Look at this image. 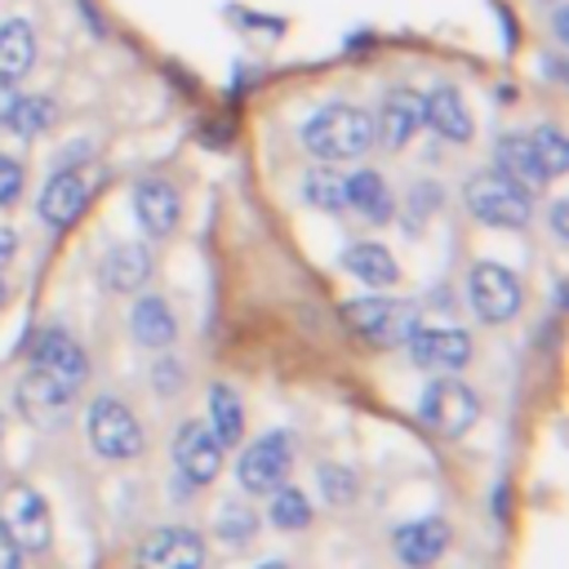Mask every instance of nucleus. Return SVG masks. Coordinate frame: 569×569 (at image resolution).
<instances>
[{"instance_id":"33","label":"nucleus","mask_w":569,"mask_h":569,"mask_svg":"<svg viewBox=\"0 0 569 569\" xmlns=\"http://www.w3.org/2000/svg\"><path fill=\"white\" fill-rule=\"evenodd\" d=\"M0 569H22V547L0 529Z\"/></svg>"},{"instance_id":"19","label":"nucleus","mask_w":569,"mask_h":569,"mask_svg":"<svg viewBox=\"0 0 569 569\" xmlns=\"http://www.w3.org/2000/svg\"><path fill=\"white\" fill-rule=\"evenodd\" d=\"M498 173H507V178L520 182L525 191H529V187H542V182H547V169H542V160H538V151H533V138H525V133L498 138Z\"/></svg>"},{"instance_id":"37","label":"nucleus","mask_w":569,"mask_h":569,"mask_svg":"<svg viewBox=\"0 0 569 569\" xmlns=\"http://www.w3.org/2000/svg\"><path fill=\"white\" fill-rule=\"evenodd\" d=\"M258 569H289V565H280V560H267V565H258Z\"/></svg>"},{"instance_id":"5","label":"nucleus","mask_w":569,"mask_h":569,"mask_svg":"<svg viewBox=\"0 0 569 569\" xmlns=\"http://www.w3.org/2000/svg\"><path fill=\"white\" fill-rule=\"evenodd\" d=\"M467 298H471L476 316L489 320V325H507L520 311V302H525L516 271L502 267V262H476L471 280H467Z\"/></svg>"},{"instance_id":"27","label":"nucleus","mask_w":569,"mask_h":569,"mask_svg":"<svg viewBox=\"0 0 569 569\" xmlns=\"http://www.w3.org/2000/svg\"><path fill=\"white\" fill-rule=\"evenodd\" d=\"M302 196H307L316 209L338 213V209H347V178L333 173V169H311L307 182H302Z\"/></svg>"},{"instance_id":"35","label":"nucleus","mask_w":569,"mask_h":569,"mask_svg":"<svg viewBox=\"0 0 569 569\" xmlns=\"http://www.w3.org/2000/svg\"><path fill=\"white\" fill-rule=\"evenodd\" d=\"M13 80H0V124H4V116H9V107H13Z\"/></svg>"},{"instance_id":"24","label":"nucleus","mask_w":569,"mask_h":569,"mask_svg":"<svg viewBox=\"0 0 569 569\" xmlns=\"http://www.w3.org/2000/svg\"><path fill=\"white\" fill-rule=\"evenodd\" d=\"M342 267L351 271V276H360L365 284H396L400 280V267H396V258L382 249V244H373V240H365V244H351L347 253H342Z\"/></svg>"},{"instance_id":"26","label":"nucleus","mask_w":569,"mask_h":569,"mask_svg":"<svg viewBox=\"0 0 569 569\" xmlns=\"http://www.w3.org/2000/svg\"><path fill=\"white\" fill-rule=\"evenodd\" d=\"M53 116H58V107H53L49 98H13L4 124H9L13 133H22V138H36V133H44V129L53 124Z\"/></svg>"},{"instance_id":"12","label":"nucleus","mask_w":569,"mask_h":569,"mask_svg":"<svg viewBox=\"0 0 569 569\" xmlns=\"http://www.w3.org/2000/svg\"><path fill=\"white\" fill-rule=\"evenodd\" d=\"M31 365L36 369H44L49 378H58L62 387H80L84 382V373H89V360H84V351H80V342L76 338H67L62 329H44L40 338H36V351H31Z\"/></svg>"},{"instance_id":"4","label":"nucleus","mask_w":569,"mask_h":569,"mask_svg":"<svg viewBox=\"0 0 569 569\" xmlns=\"http://www.w3.org/2000/svg\"><path fill=\"white\" fill-rule=\"evenodd\" d=\"M84 431H89V445L102 453V458H138L142 453V427L133 418V409L116 396H98L84 413Z\"/></svg>"},{"instance_id":"31","label":"nucleus","mask_w":569,"mask_h":569,"mask_svg":"<svg viewBox=\"0 0 569 569\" xmlns=\"http://www.w3.org/2000/svg\"><path fill=\"white\" fill-rule=\"evenodd\" d=\"M320 485H325V493L333 502H351V493H356V476L347 467H333V462L320 467Z\"/></svg>"},{"instance_id":"2","label":"nucleus","mask_w":569,"mask_h":569,"mask_svg":"<svg viewBox=\"0 0 569 569\" xmlns=\"http://www.w3.org/2000/svg\"><path fill=\"white\" fill-rule=\"evenodd\" d=\"M467 209L485 222V227H525L533 218V200L520 182H511L507 173L489 169V173H476L467 182Z\"/></svg>"},{"instance_id":"28","label":"nucleus","mask_w":569,"mask_h":569,"mask_svg":"<svg viewBox=\"0 0 569 569\" xmlns=\"http://www.w3.org/2000/svg\"><path fill=\"white\" fill-rule=\"evenodd\" d=\"M276 498H271V525H280V529H307L311 525V502H307V493L302 489H271Z\"/></svg>"},{"instance_id":"25","label":"nucleus","mask_w":569,"mask_h":569,"mask_svg":"<svg viewBox=\"0 0 569 569\" xmlns=\"http://www.w3.org/2000/svg\"><path fill=\"white\" fill-rule=\"evenodd\" d=\"M209 431L218 436V445H236L240 431H244V409H240V396L231 387H209Z\"/></svg>"},{"instance_id":"36","label":"nucleus","mask_w":569,"mask_h":569,"mask_svg":"<svg viewBox=\"0 0 569 569\" xmlns=\"http://www.w3.org/2000/svg\"><path fill=\"white\" fill-rule=\"evenodd\" d=\"M565 213H569V209H565V200H560V204H551V227H556V236H565Z\"/></svg>"},{"instance_id":"8","label":"nucleus","mask_w":569,"mask_h":569,"mask_svg":"<svg viewBox=\"0 0 569 569\" xmlns=\"http://www.w3.org/2000/svg\"><path fill=\"white\" fill-rule=\"evenodd\" d=\"M289 462H293L289 436H284V431H267V436H258V440L240 453V462H236V480H240L244 493H271V489L284 485Z\"/></svg>"},{"instance_id":"3","label":"nucleus","mask_w":569,"mask_h":569,"mask_svg":"<svg viewBox=\"0 0 569 569\" xmlns=\"http://www.w3.org/2000/svg\"><path fill=\"white\" fill-rule=\"evenodd\" d=\"M342 320L373 347H396L409 342V333L418 329V307L400 302V298H356L342 307Z\"/></svg>"},{"instance_id":"23","label":"nucleus","mask_w":569,"mask_h":569,"mask_svg":"<svg viewBox=\"0 0 569 569\" xmlns=\"http://www.w3.org/2000/svg\"><path fill=\"white\" fill-rule=\"evenodd\" d=\"M347 204L351 209H360L369 222H387L391 218V191H387V182H382V173H373V169H360V173H351L347 178Z\"/></svg>"},{"instance_id":"16","label":"nucleus","mask_w":569,"mask_h":569,"mask_svg":"<svg viewBox=\"0 0 569 569\" xmlns=\"http://www.w3.org/2000/svg\"><path fill=\"white\" fill-rule=\"evenodd\" d=\"M418 124H422V98L413 89H391L382 98V111L373 116V138H382L396 151V147H405L413 138Z\"/></svg>"},{"instance_id":"30","label":"nucleus","mask_w":569,"mask_h":569,"mask_svg":"<svg viewBox=\"0 0 569 569\" xmlns=\"http://www.w3.org/2000/svg\"><path fill=\"white\" fill-rule=\"evenodd\" d=\"M218 533H227V542H244V538H253V533H258V516H253V507H244L240 498L227 502V507L218 511Z\"/></svg>"},{"instance_id":"9","label":"nucleus","mask_w":569,"mask_h":569,"mask_svg":"<svg viewBox=\"0 0 569 569\" xmlns=\"http://www.w3.org/2000/svg\"><path fill=\"white\" fill-rule=\"evenodd\" d=\"M173 467L187 485H209L222 467V445L209 431V422H182L173 436Z\"/></svg>"},{"instance_id":"18","label":"nucleus","mask_w":569,"mask_h":569,"mask_svg":"<svg viewBox=\"0 0 569 569\" xmlns=\"http://www.w3.org/2000/svg\"><path fill=\"white\" fill-rule=\"evenodd\" d=\"M422 120H427L440 138H449V142H467V138H471L467 102H462L458 89H449V84H440V89H431V93L422 98Z\"/></svg>"},{"instance_id":"6","label":"nucleus","mask_w":569,"mask_h":569,"mask_svg":"<svg viewBox=\"0 0 569 569\" xmlns=\"http://www.w3.org/2000/svg\"><path fill=\"white\" fill-rule=\"evenodd\" d=\"M418 413H422V422L436 427L440 436H462V431L476 427L480 400H476V391H471L467 382H458V378H436V382L422 391Z\"/></svg>"},{"instance_id":"15","label":"nucleus","mask_w":569,"mask_h":569,"mask_svg":"<svg viewBox=\"0 0 569 569\" xmlns=\"http://www.w3.org/2000/svg\"><path fill=\"white\" fill-rule=\"evenodd\" d=\"M89 204V187L76 169H58L40 191V218L49 227H71Z\"/></svg>"},{"instance_id":"11","label":"nucleus","mask_w":569,"mask_h":569,"mask_svg":"<svg viewBox=\"0 0 569 569\" xmlns=\"http://www.w3.org/2000/svg\"><path fill=\"white\" fill-rule=\"evenodd\" d=\"M409 356H413V365L418 369H440V373H449V369H462L467 360H471V338L462 333V329H413L409 333Z\"/></svg>"},{"instance_id":"38","label":"nucleus","mask_w":569,"mask_h":569,"mask_svg":"<svg viewBox=\"0 0 569 569\" xmlns=\"http://www.w3.org/2000/svg\"><path fill=\"white\" fill-rule=\"evenodd\" d=\"M0 307H4V280H0Z\"/></svg>"},{"instance_id":"34","label":"nucleus","mask_w":569,"mask_h":569,"mask_svg":"<svg viewBox=\"0 0 569 569\" xmlns=\"http://www.w3.org/2000/svg\"><path fill=\"white\" fill-rule=\"evenodd\" d=\"M13 249H18V236H13L9 227H0V267L13 258Z\"/></svg>"},{"instance_id":"20","label":"nucleus","mask_w":569,"mask_h":569,"mask_svg":"<svg viewBox=\"0 0 569 569\" xmlns=\"http://www.w3.org/2000/svg\"><path fill=\"white\" fill-rule=\"evenodd\" d=\"M147 276H151V253H147L142 244H116V249L102 258V280H107V289H116V293L142 289Z\"/></svg>"},{"instance_id":"22","label":"nucleus","mask_w":569,"mask_h":569,"mask_svg":"<svg viewBox=\"0 0 569 569\" xmlns=\"http://www.w3.org/2000/svg\"><path fill=\"white\" fill-rule=\"evenodd\" d=\"M173 333H178V325H173V311H169L164 298L147 293V298L133 302V338L142 347H169Z\"/></svg>"},{"instance_id":"17","label":"nucleus","mask_w":569,"mask_h":569,"mask_svg":"<svg viewBox=\"0 0 569 569\" xmlns=\"http://www.w3.org/2000/svg\"><path fill=\"white\" fill-rule=\"evenodd\" d=\"M133 213H138L147 236H169L178 227V191L160 178H147L133 191Z\"/></svg>"},{"instance_id":"1","label":"nucleus","mask_w":569,"mask_h":569,"mask_svg":"<svg viewBox=\"0 0 569 569\" xmlns=\"http://www.w3.org/2000/svg\"><path fill=\"white\" fill-rule=\"evenodd\" d=\"M302 142L316 160H356L360 151L373 147V116L347 102L320 107L307 124H302Z\"/></svg>"},{"instance_id":"10","label":"nucleus","mask_w":569,"mask_h":569,"mask_svg":"<svg viewBox=\"0 0 569 569\" xmlns=\"http://www.w3.org/2000/svg\"><path fill=\"white\" fill-rule=\"evenodd\" d=\"M138 569H204V542L191 529H160L138 547Z\"/></svg>"},{"instance_id":"29","label":"nucleus","mask_w":569,"mask_h":569,"mask_svg":"<svg viewBox=\"0 0 569 569\" xmlns=\"http://www.w3.org/2000/svg\"><path fill=\"white\" fill-rule=\"evenodd\" d=\"M533 151H538L547 178H556V173L569 169V147H565V133H560L556 124H542V129L533 133Z\"/></svg>"},{"instance_id":"14","label":"nucleus","mask_w":569,"mask_h":569,"mask_svg":"<svg viewBox=\"0 0 569 569\" xmlns=\"http://www.w3.org/2000/svg\"><path fill=\"white\" fill-rule=\"evenodd\" d=\"M391 547H396V556H400L409 569H427L431 560H440V556H445V547H449V525H445L440 516L409 520V525H400V529H396Z\"/></svg>"},{"instance_id":"7","label":"nucleus","mask_w":569,"mask_h":569,"mask_svg":"<svg viewBox=\"0 0 569 569\" xmlns=\"http://www.w3.org/2000/svg\"><path fill=\"white\" fill-rule=\"evenodd\" d=\"M0 529L22 547V551H44L53 538L49 507L31 485H13L0 493Z\"/></svg>"},{"instance_id":"21","label":"nucleus","mask_w":569,"mask_h":569,"mask_svg":"<svg viewBox=\"0 0 569 569\" xmlns=\"http://www.w3.org/2000/svg\"><path fill=\"white\" fill-rule=\"evenodd\" d=\"M36 58V31L22 18H9L0 27V80H22Z\"/></svg>"},{"instance_id":"13","label":"nucleus","mask_w":569,"mask_h":569,"mask_svg":"<svg viewBox=\"0 0 569 569\" xmlns=\"http://www.w3.org/2000/svg\"><path fill=\"white\" fill-rule=\"evenodd\" d=\"M71 387H62L58 378H49L44 369H36L31 365V373L18 382V409L31 418V422H40V427H49V422H58L67 409H71Z\"/></svg>"},{"instance_id":"32","label":"nucleus","mask_w":569,"mask_h":569,"mask_svg":"<svg viewBox=\"0 0 569 569\" xmlns=\"http://www.w3.org/2000/svg\"><path fill=\"white\" fill-rule=\"evenodd\" d=\"M22 182H27L22 164H18L13 156H4V151H0V204H13V200L22 196Z\"/></svg>"}]
</instances>
